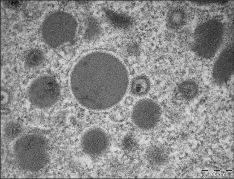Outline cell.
<instances>
[{
    "instance_id": "6da1fadb",
    "label": "cell",
    "mask_w": 234,
    "mask_h": 179,
    "mask_svg": "<svg viewBox=\"0 0 234 179\" xmlns=\"http://www.w3.org/2000/svg\"><path fill=\"white\" fill-rule=\"evenodd\" d=\"M70 83L73 95L80 104L89 109L102 110L114 106L123 97L128 75L124 65L114 56L95 52L76 63Z\"/></svg>"
},
{
    "instance_id": "3957f363",
    "label": "cell",
    "mask_w": 234,
    "mask_h": 179,
    "mask_svg": "<svg viewBox=\"0 0 234 179\" xmlns=\"http://www.w3.org/2000/svg\"><path fill=\"white\" fill-rule=\"evenodd\" d=\"M59 86L53 78L41 76L35 80L28 90V97L31 103L40 108H46L54 105L59 97Z\"/></svg>"
},
{
    "instance_id": "5b68a950",
    "label": "cell",
    "mask_w": 234,
    "mask_h": 179,
    "mask_svg": "<svg viewBox=\"0 0 234 179\" xmlns=\"http://www.w3.org/2000/svg\"><path fill=\"white\" fill-rule=\"evenodd\" d=\"M81 144L85 153L91 156H97L106 150L109 146V139L103 130L94 128L88 129L83 134Z\"/></svg>"
},
{
    "instance_id": "277c9868",
    "label": "cell",
    "mask_w": 234,
    "mask_h": 179,
    "mask_svg": "<svg viewBox=\"0 0 234 179\" xmlns=\"http://www.w3.org/2000/svg\"><path fill=\"white\" fill-rule=\"evenodd\" d=\"M161 110L158 104L149 99L137 101L132 112L133 122L139 128L148 130L153 128L159 121Z\"/></svg>"
},
{
    "instance_id": "8992f818",
    "label": "cell",
    "mask_w": 234,
    "mask_h": 179,
    "mask_svg": "<svg viewBox=\"0 0 234 179\" xmlns=\"http://www.w3.org/2000/svg\"><path fill=\"white\" fill-rule=\"evenodd\" d=\"M150 87L149 78L146 76L141 75L135 78L130 86L132 93L135 95L141 96L146 94Z\"/></svg>"
},
{
    "instance_id": "9c48e42d",
    "label": "cell",
    "mask_w": 234,
    "mask_h": 179,
    "mask_svg": "<svg viewBox=\"0 0 234 179\" xmlns=\"http://www.w3.org/2000/svg\"><path fill=\"white\" fill-rule=\"evenodd\" d=\"M43 59V55L41 51L34 49L30 52L26 58L27 65L31 67H35L39 65Z\"/></svg>"
},
{
    "instance_id": "ba28073f",
    "label": "cell",
    "mask_w": 234,
    "mask_h": 179,
    "mask_svg": "<svg viewBox=\"0 0 234 179\" xmlns=\"http://www.w3.org/2000/svg\"><path fill=\"white\" fill-rule=\"evenodd\" d=\"M106 15L110 21L115 26L119 27H124L130 22L129 18L125 15L107 10Z\"/></svg>"
},
{
    "instance_id": "52a82bcc",
    "label": "cell",
    "mask_w": 234,
    "mask_h": 179,
    "mask_svg": "<svg viewBox=\"0 0 234 179\" xmlns=\"http://www.w3.org/2000/svg\"><path fill=\"white\" fill-rule=\"evenodd\" d=\"M178 91L181 96L185 99L193 98L198 92V87L194 81L187 80L181 82L178 87Z\"/></svg>"
},
{
    "instance_id": "7a4b0ae2",
    "label": "cell",
    "mask_w": 234,
    "mask_h": 179,
    "mask_svg": "<svg viewBox=\"0 0 234 179\" xmlns=\"http://www.w3.org/2000/svg\"><path fill=\"white\" fill-rule=\"evenodd\" d=\"M77 27L75 19L70 14L63 12H54L43 22L42 29L43 38L49 46L58 47L73 38Z\"/></svg>"
},
{
    "instance_id": "30bf717a",
    "label": "cell",
    "mask_w": 234,
    "mask_h": 179,
    "mask_svg": "<svg viewBox=\"0 0 234 179\" xmlns=\"http://www.w3.org/2000/svg\"><path fill=\"white\" fill-rule=\"evenodd\" d=\"M9 6H17L19 4V2L17 1H9L8 2Z\"/></svg>"
}]
</instances>
